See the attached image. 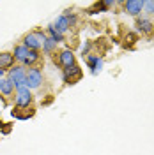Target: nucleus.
Here are the masks:
<instances>
[{
    "label": "nucleus",
    "mask_w": 154,
    "mask_h": 155,
    "mask_svg": "<svg viewBox=\"0 0 154 155\" xmlns=\"http://www.w3.org/2000/svg\"><path fill=\"white\" fill-rule=\"evenodd\" d=\"M46 39H48L46 32L37 28V30H32V32H29V34H25V35L21 37V44H23L25 48L32 49V51H41Z\"/></svg>",
    "instance_id": "nucleus-1"
},
{
    "label": "nucleus",
    "mask_w": 154,
    "mask_h": 155,
    "mask_svg": "<svg viewBox=\"0 0 154 155\" xmlns=\"http://www.w3.org/2000/svg\"><path fill=\"white\" fill-rule=\"evenodd\" d=\"M32 104H34L32 90L27 85L16 88V94H14V107H32Z\"/></svg>",
    "instance_id": "nucleus-4"
},
{
    "label": "nucleus",
    "mask_w": 154,
    "mask_h": 155,
    "mask_svg": "<svg viewBox=\"0 0 154 155\" xmlns=\"http://www.w3.org/2000/svg\"><path fill=\"white\" fill-rule=\"evenodd\" d=\"M83 78V71L80 65H75V67H69V69H64L62 71V81L66 85H76L78 81Z\"/></svg>",
    "instance_id": "nucleus-6"
},
{
    "label": "nucleus",
    "mask_w": 154,
    "mask_h": 155,
    "mask_svg": "<svg viewBox=\"0 0 154 155\" xmlns=\"http://www.w3.org/2000/svg\"><path fill=\"white\" fill-rule=\"evenodd\" d=\"M0 94H2V95H5V97H14V94H16L14 85L11 83L7 78L0 79Z\"/></svg>",
    "instance_id": "nucleus-15"
},
{
    "label": "nucleus",
    "mask_w": 154,
    "mask_h": 155,
    "mask_svg": "<svg viewBox=\"0 0 154 155\" xmlns=\"http://www.w3.org/2000/svg\"><path fill=\"white\" fill-rule=\"evenodd\" d=\"M51 60H53V64H55L57 67H60L62 71L76 65V55L73 53V49H71V48L60 49L57 55H53V57H51Z\"/></svg>",
    "instance_id": "nucleus-2"
},
{
    "label": "nucleus",
    "mask_w": 154,
    "mask_h": 155,
    "mask_svg": "<svg viewBox=\"0 0 154 155\" xmlns=\"http://www.w3.org/2000/svg\"><path fill=\"white\" fill-rule=\"evenodd\" d=\"M122 7L126 14L138 18L144 11V0H128V2H122Z\"/></svg>",
    "instance_id": "nucleus-8"
},
{
    "label": "nucleus",
    "mask_w": 154,
    "mask_h": 155,
    "mask_svg": "<svg viewBox=\"0 0 154 155\" xmlns=\"http://www.w3.org/2000/svg\"><path fill=\"white\" fill-rule=\"evenodd\" d=\"M43 83H44V76H43L41 67L27 69V87H29L30 90H37V88H41Z\"/></svg>",
    "instance_id": "nucleus-5"
},
{
    "label": "nucleus",
    "mask_w": 154,
    "mask_h": 155,
    "mask_svg": "<svg viewBox=\"0 0 154 155\" xmlns=\"http://www.w3.org/2000/svg\"><path fill=\"white\" fill-rule=\"evenodd\" d=\"M135 27L144 37H152L154 35V23H152V19L147 18V16H144V18L138 16L135 19Z\"/></svg>",
    "instance_id": "nucleus-7"
},
{
    "label": "nucleus",
    "mask_w": 154,
    "mask_h": 155,
    "mask_svg": "<svg viewBox=\"0 0 154 155\" xmlns=\"http://www.w3.org/2000/svg\"><path fill=\"white\" fill-rule=\"evenodd\" d=\"M16 65V60H14V55L12 51H2L0 53V71H11V69Z\"/></svg>",
    "instance_id": "nucleus-10"
},
{
    "label": "nucleus",
    "mask_w": 154,
    "mask_h": 155,
    "mask_svg": "<svg viewBox=\"0 0 154 155\" xmlns=\"http://www.w3.org/2000/svg\"><path fill=\"white\" fill-rule=\"evenodd\" d=\"M43 64V55H41V51H32L30 49L29 51V57H27V60H25V67L27 69H32V67H39Z\"/></svg>",
    "instance_id": "nucleus-12"
},
{
    "label": "nucleus",
    "mask_w": 154,
    "mask_h": 155,
    "mask_svg": "<svg viewBox=\"0 0 154 155\" xmlns=\"http://www.w3.org/2000/svg\"><path fill=\"white\" fill-rule=\"evenodd\" d=\"M51 27L57 30L58 34H62V35H66L69 30H71V27H69V21H68V18H66L64 14H60V16H58V18L51 23Z\"/></svg>",
    "instance_id": "nucleus-13"
},
{
    "label": "nucleus",
    "mask_w": 154,
    "mask_h": 155,
    "mask_svg": "<svg viewBox=\"0 0 154 155\" xmlns=\"http://www.w3.org/2000/svg\"><path fill=\"white\" fill-rule=\"evenodd\" d=\"M7 79L14 85V88L25 87L27 85V67L16 64L11 71H7Z\"/></svg>",
    "instance_id": "nucleus-3"
},
{
    "label": "nucleus",
    "mask_w": 154,
    "mask_h": 155,
    "mask_svg": "<svg viewBox=\"0 0 154 155\" xmlns=\"http://www.w3.org/2000/svg\"><path fill=\"white\" fill-rule=\"evenodd\" d=\"M29 51H30V49L25 48L21 42L14 46V49H12V55H14V60L18 62L19 65H23V64H25V60H27V57H29Z\"/></svg>",
    "instance_id": "nucleus-14"
},
{
    "label": "nucleus",
    "mask_w": 154,
    "mask_h": 155,
    "mask_svg": "<svg viewBox=\"0 0 154 155\" xmlns=\"http://www.w3.org/2000/svg\"><path fill=\"white\" fill-rule=\"evenodd\" d=\"M144 12L147 16L154 14V0H144Z\"/></svg>",
    "instance_id": "nucleus-18"
},
{
    "label": "nucleus",
    "mask_w": 154,
    "mask_h": 155,
    "mask_svg": "<svg viewBox=\"0 0 154 155\" xmlns=\"http://www.w3.org/2000/svg\"><path fill=\"white\" fill-rule=\"evenodd\" d=\"M34 115H36L34 107H12V111H11V116L16 120H29Z\"/></svg>",
    "instance_id": "nucleus-11"
},
{
    "label": "nucleus",
    "mask_w": 154,
    "mask_h": 155,
    "mask_svg": "<svg viewBox=\"0 0 154 155\" xmlns=\"http://www.w3.org/2000/svg\"><path fill=\"white\" fill-rule=\"evenodd\" d=\"M43 53L44 55H50V57H53V55H57L58 49H57V42L53 41V39H46L44 41V44H43Z\"/></svg>",
    "instance_id": "nucleus-16"
},
{
    "label": "nucleus",
    "mask_w": 154,
    "mask_h": 155,
    "mask_svg": "<svg viewBox=\"0 0 154 155\" xmlns=\"http://www.w3.org/2000/svg\"><path fill=\"white\" fill-rule=\"evenodd\" d=\"M46 35H48L50 39H53V41H55L57 44H58V42H66V35L58 34L57 30L51 27V25H50V27H46Z\"/></svg>",
    "instance_id": "nucleus-17"
},
{
    "label": "nucleus",
    "mask_w": 154,
    "mask_h": 155,
    "mask_svg": "<svg viewBox=\"0 0 154 155\" xmlns=\"http://www.w3.org/2000/svg\"><path fill=\"white\" fill-rule=\"evenodd\" d=\"M85 60V64L89 65V69H90V74H99L101 72V69H103V58L99 57V55H94V53H90L89 57L83 58Z\"/></svg>",
    "instance_id": "nucleus-9"
}]
</instances>
